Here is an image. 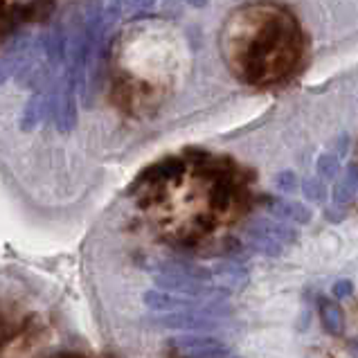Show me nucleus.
<instances>
[{"mask_svg":"<svg viewBox=\"0 0 358 358\" xmlns=\"http://www.w3.org/2000/svg\"><path fill=\"white\" fill-rule=\"evenodd\" d=\"M153 282L158 289H165L169 293L189 295L199 300H226V289L214 284L212 268L196 266L189 262H165L153 271Z\"/></svg>","mask_w":358,"mask_h":358,"instance_id":"1","label":"nucleus"},{"mask_svg":"<svg viewBox=\"0 0 358 358\" xmlns=\"http://www.w3.org/2000/svg\"><path fill=\"white\" fill-rule=\"evenodd\" d=\"M295 239H298V230L286 221L255 219L245 228V243L266 257H280L286 245H291Z\"/></svg>","mask_w":358,"mask_h":358,"instance_id":"2","label":"nucleus"},{"mask_svg":"<svg viewBox=\"0 0 358 358\" xmlns=\"http://www.w3.org/2000/svg\"><path fill=\"white\" fill-rule=\"evenodd\" d=\"M206 304V302H203ZM203 304L196 309H180V311H169V313H158L153 315L151 322L165 329H180V331H208L219 324L217 318H212L203 311Z\"/></svg>","mask_w":358,"mask_h":358,"instance_id":"3","label":"nucleus"},{"mask_svg":"<svg viewBox=\"0 0 358 358\" xmlns=\"http://www.w3.org/2000/svg\"><path fill=\"white\" fill-rule=\"evenodd\" d=\"M171 347H176L185 358H228L230 356L226 343L212 338V336L185 334V336H178V338H171Z\"/></svg>","mask_w":358,"mask_h":358,"instance_id":"4","label":"nucleus"},{"mask_svg":"<svg viewBox=\"0 0 358 358\" xmlns=\"http://www.w3.org/2000/svg\"><path fill=\"white\" fill-rule=\"evenodd\" d=\"M32 43H34L32 34H20L7 45L5 52L0 55V86L18 75V70L23 68L29 50H32Z\"/></svg>","mask_w":358,"mask_h":358,"instance_id":"5","label":"nucleus"},{"mask_svg":"<svg viewBox=\"0 0 358 358\" xmlns=\"http://www.w3.org/2000/svg\"><path fill=\"white\" fill-rule=\"evenodd\" d=\"M142 300L151 311L158 313H169V311H180V309H196L206 300L189 298V295H178L169 291H147L142 295Z\"/></svg>","mask_w":358,"mask_h":358,"instance_id":"6","label":"nucleus"},{"mask_svg":"<svg viewBox=\"0 0 358 358\" xmlns=\"http://www.w3.org/2000/svg\"><path fill=\"white\" fill-rule=\"evenodd\" d=\"M212 278H214V284L221 286V289L234 291V289H241V286L248 284V271H245V266L241 262L228 259V262H219L214 266Z\"/></svg>","mask_w":358,"mask_h":358,"instance_id":"7","label":"nucleus"},{"mask_svg":"<svg viewBox=\"0 0 358 358\" xmlns=\"http://www.w3.org/2000/svg\"><path fill=\"white\" fill-rule=\"evenodd\" d=\"M268 210H271L273 217H278L280 221H286V223H298V226H304V223L311 221V210L298 201L273 199L268 203Z\"/></svg>","mask_w":358,"mask_h":358,"instance_id":"8","label":"nucleus"},{"mask_svg":"<svg viewBox=\"0 0 358 358\" xmlns=\"http://www.w3.org/2000/svg\"><path fill=\"white\" fill-rule=\"evenodd\" d=\"M358 192V167L350 165L343 176L336 180L334 192H331V199H334V206L345 208L347 203H352L354 194Z\"/></svg>","mask_w":358,"mask_h":358,"instance_id":"9","label":"nucleus"},{"mask_svg":"<svg viewBox=\"0 0 358 358\" xmlns=\"http://www.w3.org/2000/svg\"><path fill=\"white\" fill-rule=\"evenodd\" d=\"M320 318H322V327H324L327 334H331V336H341L343 334L345 318H343L341 306L336 302H329V300L320 302Z\"/></svg>","mask_w":358,"mask_h":358,"instance_id":"10","label":"nucleus"},{"mask_svg":"<svg viewBox=\"0 0 358 358\" xmlns=\"http://www.w3.org/2000/svg\"><path fill=\"white\" fill-rule=\"evenodd\" d=\"M341 171V160L336 153H322L318 158V176L322 180H334Z\"/></svg>","mask_w":358,"mask_h":358,"instance_id":"11","label":"nucleus"},{"mask_svg":"<svg viewBox=\"0 0 358 358\" xmlns=\"http://www.w3.org/2000/svg\"><path fill=\"white\" fill-rule=\"evenodd\" d=\"M302 192H304L306 199L315 201V203L324 201V196H327V187H324V182H322L320 176H311V178L302 180Z\"/></svg>","mask_w":358,"mask_h":358,"instance_id":"12","label":"nucleus"},{"mask_svg":"<svg viewBox=\"0 0 358 358\" xmlns=\"http://www.w3.org/2000/svg\"><path fill=\"white\" fill-rule=\"evenodd\" d=\"M275 187L284 194H293V192H298L300 180L295 176V171H280L278 178H275Z\"/></svg>","mask_w":358,"mask_h":358,"instance_id":"13","label":"nucleus"},{"mask_svg":"<svg viewBox=\"0 0 358 358\" xmlns=\"http://www.w3.org/2000/svg\"><path fill=\"white\" fill-rule=\"evenodd\" d=\"M331 295L336 300H345V298H352L354 295V284L352 280H338L331 286Z\"/></svg>","mask_w":358,"mask_h":358,"instance_id":"14","label":"nucleus"},{"mask_svg":"<svg viewBox=\"0 0 358 358\" xmlns=\"http://www.w3.org/2000/svg\"><path fill=\"white\" fill-rule=\"evenodd\" d=\"M129 5L133 7V12H149L156 5V0H129Z\"/></svg>","mask_w":358,"mask_h":358,"instance_id":"15","label":"nucleus"},{"mask_svg":"<svg viewBox=\"0 0 358 358\" xmlns=\"http://www.w3.org/2000/svg\"><path fill=\"white\" fill-rule=\"evenodd\" d=\"M324 217L329 219V221H334V223H338V221H343V217H345V208H338V206L327 208V210H324Z\"/></svg>","mask_w":358,"mask_h":358,"instance_id":"16","label":"nucleus"},{"mask_svg":"<svg viewBox=\"0 0 358 358\" xmlns=\"http://www.w3.org/2000/svg\"><path fill=\"white\" fill-rule=\"evenodd\" d=\"M185 3L192 5V7H196V9H203V7H208L210 0H185Z\"/></svg>","mask_w":358,"mask_h":358,"instance_id":"17","label":"nucleus"},{"mask_svg":"<svg viewBox=\"0 0 358 358\" xmlns=\"http://www.w3.org/2000/svg\"><path fill=\"white\" fill-rule=\"evenodd\" d=\"M350 354H352V358H358V338H354L350 343Z\"/></svg>","mask_w":358,"mask_h":358,"instance_id":"18","label":"nucleus"},{"mask_svg":"<svg viewBox=\"0 0 358 358\" xmlns=\"http://www.w3.org/2000/svg\"><path fill=\"white\" fill-rule=\"evenodd\" d=\"M228 358H230V356H228Z\"/></svg>","mask_w":358,"mask_h":358,"instance_id":"19","label":"nucleus"}]
</instances>
